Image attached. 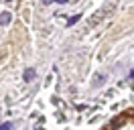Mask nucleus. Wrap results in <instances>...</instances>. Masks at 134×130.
Masks as SVG:
<instances>
[{
  "label": "nucleus",
  "instance_id": "nucleus-1",
  "mask_svg": "<svg viewBox=\"0 0 134 130\" xmlns=\"http://www.w3.org/2000/svg\"><path fill=\"white\" fill-rule=\"evenodd\" d=\"M23 77H25V81H31V79L35 77V69H33V67L25 69V75H23Z\"/></svg>",
  "mask_w": 134,
  "mask_h": 130
},
{
  "label": "nucleus",
  "instance_id": "nucleus-2",
  "mask_svg": "<svg viewBox=\"0 0 134 130\" xmlns=\"http://www.w3.org/2000/svg\"><path fill=\"white\" fill-rule=\"evenodd\" d=\"M10 23V14L8 12H2L0 14V24H8Z\"/></svg>",
  "mask_w": 134,
  "mask_h": 130
},
{
  "label": "nucleus",
  "instance_id": "nucleus-3",
  "mask_svg": "<svg viewBox=\"0 0 134 130\" xmlns=\"http://www.w3.org/2000/svg\"><path fill=\"white\" fill-rule=\"evenodd\" d=\"M79 18H81V14H75V16H71V18L67 20V26H71V24H75L77 20H79Z\"/></svg>",
  "mask_w": 134,
  "mask_h": 130
},
{
  "label": "nucleus",
  "instance_id": "nucleus-4",
  "mask_svg": "<svg viewBox=\"0 0 134 130\" xmlns=\"http://www.w3.org/2000/svg\"><path fill=\"white\" fill-rule=\"evenodd\" d=\"M0 128H4V130H10V128H12V124H10V122H4V124H0Z\"/></svg>",
  "mask_w": 134,
  "mask_h": 130
},
{
  "label": "nucleus",
  "instance_id": "nucleus-5",
  "mask_svg": "<svg viewBox=\"0 0 134 130\" xmlns=\"http://www.w3.org/2000/svg\"><path fill=\"white\" fill-rule=\"evenodd\" d=\"M57 4H67V0H55Z\"/></svg>",
  "mask_w": 134,
  "mask_h": 130
}]
</instances>
